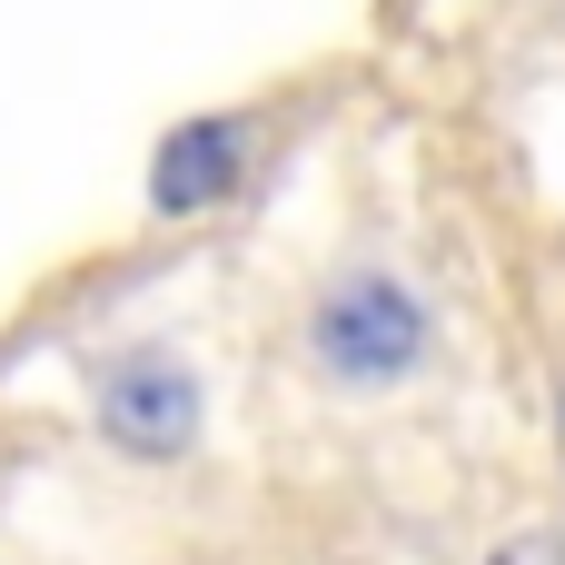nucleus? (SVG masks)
I'll list each match as a JSON object with an SVG mask.
<instances>
[{
  "instance_id": "20e7f679",
  "label": "nucleus",
  "mask_w": 565,
  "mask_h": 565,
  "mask_svg": "<svg viewBox=\"0 0 565 565\" xmlns=\"http://www.w3.org/2000/svg\"><path fill=\"white\" fill-rule=\"evenodd\" d=\"M487 565H565V536H516V546H497Z\"/></svg>"
},
{
  "instance_id": "7ed1b4c3",
  "label": "nucleus",
  "mask_w": 565,
  "mask_h": 565,
  "mask_svg": "<svg viewBox=\"0 0 565 565\" xmlns=\"http://www.w3.org/2000/svg\"><path fill=\"white\" fill-rule=\"evenodd\" d=\"M238 149H248L238 119H199V129H179V139L159 149V169H149V199H159V209H209V199H228Z\"/></svg>"
},
{
  "instance_id": "f03ea898",
  "label": "nucleus",
  "mask_w": 565,
  "mask_h": 565,
  "mask_svg": "<svg viewBox=\"0 0 565 565\" xmlns=\"http://www.w3.org/2000/svg\"><path fill=\"white\" fill-rule=\"evenodd\" d=\"M99 427L129 447V457H179L199 437V377L159 348H119L99 367Z\"/></svg>"
},
{
  "instance_id": "f257e3e1",
  "label": "nucleus",
  "mask_w": 565,
  "mask_h": 565,
  "mask_svg": "<svg viewBox=\"0 0 565 565\" xmlns=\"http://www.w3.org/2000/svg\"><path fill=\"white\" fill-rule=\"evenodd\" d=\"M308 338H318V367H328V377H358V387L407 377V367L427 358V318H417V298H407L397 278H348V288H328Z\"/></svg>"
}]
</instances>
